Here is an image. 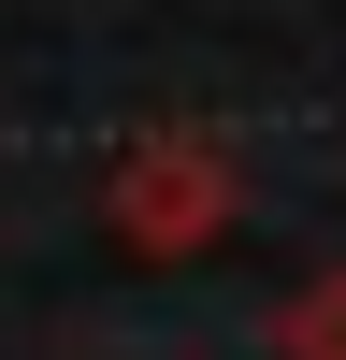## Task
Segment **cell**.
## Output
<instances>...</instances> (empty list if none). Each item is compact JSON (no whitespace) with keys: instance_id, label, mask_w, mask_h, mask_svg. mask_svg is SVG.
Returning a JSON list of instances; mask_svg holds the SVG:
<instances>
[{"instance_id":"obj_2","label":"cell","mask_w":346,"mask_h":360,"mask_svg":"<svg viewBox=\"0 0 346 360\" xmlns=\"http://www.w3.org/2000/svg\"><path fill=\"white\" fill-rule=\"evenodd\" d=\"M274 360H346V274H317L303 303H274Z\"/></svg>"},{"instance_id":"obj_1","label":"cell","mask_w":346,"mask_h":360,"mask_svg":"<svg viewBox=\"0 0 346 360\" xmlns=\"http://www.w3.org/2000/svg\"><path fill=\"white\" fill-rule=\"evenodd\" d=\"M217 217H231L217 144H144L130 188H115V231H130V245H159V231H217Z\"/></svg>"}]
</instances>
